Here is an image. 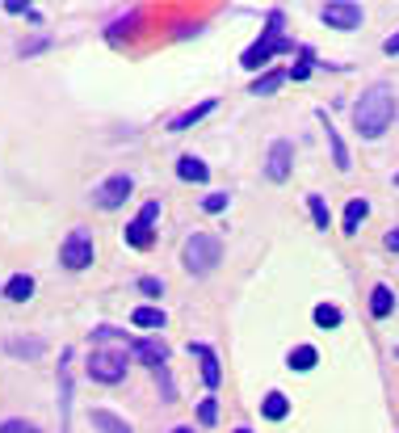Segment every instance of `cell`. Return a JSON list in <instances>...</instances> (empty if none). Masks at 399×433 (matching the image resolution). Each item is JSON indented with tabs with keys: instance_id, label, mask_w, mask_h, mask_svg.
Masks as SVG:
<instances>
[{
	"instance_id": "6da1fadb",
	"label": "cell",
	"mask_w": 399,
	"mask_h": 433,
	"mask_svg": "<svg viewBox=\"0 0 399 433\" xmlns=\"http://www.w3.org/2000/svg\"><path fill=\"white\" fill-rule=\"evenodd\" d=\"M391 118H395V101H391L387 89H370V93H361V101L353 105L357 135H366V139H378V135L391 127Z\"/></svg>"
},
{
	"instance_id": "7a4b0ae2",
	"label": "cell",
	"mask_w": 399,
	"mask_h": 433,
	"mask_svg": "<svg viewBox=\"0 0 399 433\" xmlns=\"http://www.w3.org/2000/svg\"><path fill=\"white\" fill-rule=\"evenodd\" d=\"M290 50H294V43L282 34V9H273V13H269V21H265V34L244 50V59H240V63H244L248 72H257V68H265L273 55H290Z\"/></svg>"
},
{
	"instance_id": "3957f363",
	"label": "cell",
	"mask_w": 399,
	"mask_h": 433,
	"mask_svg": "<svg viewBox=\"0 0 399 433\" xmlns=\"http://www.w3.org/2000/svg\"><path fill=\"white\" fill-rule=\"evenodd\" d=\"M185 269L189 274H211L215 265L223 261V244L219 236H211V232H193L189 240H185Z\"/></svg>"
},
{
	"instance_id": "277c9868",
	"label": "cell",
	"mask_w": 399,
	"mask_h": 433,
	"mask_svg": "<svg viewBox=\"0 0 399 433\" xmlns=\"http://www.w3.org/2000/svg\"><path fill=\"white\" fill-rule=\"evenodd\" d=\"M89 379L92 383H122L127 379V358L122 353H110V349H92V358H89Z\"/></svg>"
},
{
	"instance_id": "5b68a950",
	"label": "cell",
	"mask_w": 399,
	"mask_h": 433,
	"mask_svg": "<svg viewBox=\"0 0 399 433\" xmlns=\"http://www.w3.org/2000/svg\"><path fill=\"white\" fill-rule=\"evenodd\" d=\"M160 219V202L151 198V202H143V210L134 215L131 223L122 228V240L131 244V248H151V240H156V232H151V223Z\"/></svg>"
},
{
	"instance_id": "8992f818",
	"label": "cell",
	"mask_w": 399,
	"mask_h": 433,
	"mask_svg": "<svg viewBox=\"0 0 399 433\" xmlns=\"http://www.w3.org/2000/svg\"><path fill=\"white\" fill-rule=\"evenodd\" d=\"M59 261L68 265V269H85L92 265V236L85 228H76V232H68V240L59 248Z\"/></svg>"
},
{
	"instance_id": "52a82bcc",
	"label": "cell",
	"mask_w": 399,
	"mask_h": 433,
	"mask_svg": "<svg viewBox=\"0 0 399 433\" xmlns=\"http://www.w3.org/2000/svg\"><path fill=\"white\" fill-rule=\"evenodd\" d=\"M131 190H134V181L127 173H118V177H110V181H101V186L92 190V202H97L101 210H118V206L131 198Z\"/></svg>"
},
{
	"instance_id": "ba28073f",
	"label": "cell",
	"mask_w": 399,
	"mask_h": 433,
	"mask_svg": "<svg viewBox=\"0 0 399 433\" xmlns=\"http://www.w3.org/2000/svg\"><path fill=\"white\" fill-rule=\"evenodd\" d=\"M319 17H324V26L357 30V26H361V4H353V0H332V4L319 9Z\"/></svg>"
},
{
	"instance_id": "9c48e42d",
	"label": "cell",
	"mask_w": 399,
	"mask_h": 433,
	"mask_svg": "<svg viewBox=\"0 0 399 433\" xmlns=\"http://www.w3.org/2000/svg\"><path fill=\"white\" fill-rule=\"evenodd\" d=\"M290 156H294V144H290V139H277V144L269 147V164H265L269 181H286V177H290Z\"/></svg>"
},
{
	"instance_id": "30bf717a",
	"label": "cell",
	"mask_w": 399,
	"mask_h": 433,
	"mask_svg": "<svg viewBox=\"0 0 399 433\" xmlns=\"http://www.w3.org/2000/svg\"><path fill=\"white\" fill-rule=\"evenodd\" d=\"M131 353L139 362H147V366H156V370H164V362H169V345L160 337H143V341H131Z\"/></svg>"
},
{
	"instance_id": "8fae6325",
	"label": "cell",
	"mask_w": 399,
	"mask_h": 433,
	"mask_svg": "<svg viewBox=\"0 0 399 433\" xmlns=\"http://www.w3.org/2000/svg\"><path fill=\"white\" fill-rule=\"evenodd\" d=\"M189 353L202 362V379H206V387H219V379H223V370H219V358H215V349L211 345H189Z\"/></svg>"
},
{
	"instance_id": "7c38bea8",
	"label": "cell",
	"mask_w": 399,
	"mask_h": 433,
	"mask_svg": "<svg viewBox=\"0 0 399 433\" xmlns=\"http://www.w3.org/2000/svg\"><path fill=\"white\" fill-rule=\"evenodd\" d=\"M89 421H92V429H101V433H134L131 421H122V417L110 412V408H92Z\"/></svg>"
},
{
	"instance_id": "4fadbf2b",
	"label": "cell",
	"mask_w": 399,
	"mask_h": 433,
	"mask_svg": "<svg viewBox=\"0 0 399 433\" xmlns=\"http://www.w3.org/2000/svg\"><path fill=\"white\" fill-rule=\"evenodd\" d=\"M4 349H9L13 358H43L46 341L43 337H9V341H4Z\"/></svg>"
},
{
	"instance_id": "5bb4252c",
	"label": "cell",
	"mask_w": 399,
	"mask_h": 433,
	"mask_svg": "<svg viewBox=\"0 0 399 433\" xmlns=\"http://www.w3.org/2000/svg\"><path fill=\"white\" fill-rule=\"evenodd\" d=\"M30 294H34V278H30V274H13V278L4 282V299H9V303H26Z\"/></svg>"
},
{
	"instance_id": "9a60e30c",
	"label": "cell",
	"mask_w": 399,
	"mask_h": 433,
	"mask_svg": "<svg viewBox=\"0 0 399 433\" xmlns=\"http://www.w3.org/2000/svg\"><path fill=\"white\" fill-rule=\"evenodd\" d=\"M211 109H215V101H202V105H193V109H185V114H177V118L169 122V131H189V127H193V122H202V118H206Z\"/></svg>"
},
{
	"instance_id": "2e32d148",
	"label": "cell",
	"mask_w": 399,
	"mask_h": 433,
	"mask_svg": "<svg viewBox=\"0 0 399 433\" xmlns=\"http://www.w3.org/2000/svg\"><path fill=\"white\" fill-rule=\"evenodd\" d=\"M177 177H181V181H206V177H211V169H206L198 156H181V160H177Z\"/></svg>"
},
{
	"instance_id": "e0dca14e",
	"label": "cell",
	"mask_w": 399,
	"mask_h": 433,
	"mask_svg": "<svg viewBox=\"0 0 399 433\" xmlns=\"http://www.w3.org/2000/svg\"><path fill=\"white\" fill-rule=\"evenodd\" d=\"M261 412H265V421H286V412H290V400H286L282 391H269L265 404H261Z\"/></svg>"
},
{
	"instance_id": "ac0fdd59",
	"label": "cell",
	"mask_w": 399,
	"mask_h": 433,
	"mask_svg": "<svg viewBox=\"0 0 399 433\" xmlns=\"http://www.w3.org/2000/svg\"><path fill=\"white\" fill-rule=\"evenodd\" d=\"M131 324L134 328H164V311H160V307H134Z\"/></svg>"
},
{
	"instance_id": "d6986e66",
	"label": "cell",
	"mask_w": 399,
	"mask_h": 433,
	"mask_svg": "<svg viewBox=\"0 0 399 433\" xmlns=\"http://www.w3.org/2000/svg\"><path fill=\"white\" fill-rule=\"evenodd\" d=\"M391 307H395V294H391V287H374L370 290V311L383 320V316H391Z\"/></svg>"
},
{
	"instance_id": "ffe728a7",
	"label": "cell",
	"mask_w": 399,
	"mask_h": 433,
	"mask_svg": "<svg viewBox=\"0 0 399 433\" xmlns=\"http://www.w3.org/2000/svg\"><path fill=\"white\" fill-rule=\"evenodd\" d=\"M366 215H370V202H366V198H349V206H345V232H349V236L357 232V223H361Z\"/></svg>"
},
{
	"instance_id": "44dd1931",
	"label": "cell",
	"mask_w": 399,
	"mask_h": 433,
	"mask_svg": "<svg viewBox=\"0 0 399 433\" xmlns=\"http://www.w3.org/2000/svg\"><path fill=\"white\" fill-rule=\"evenodd\" d=\"M315 362H319V353H315L311 345H299V349H290V362H286V366H290V370H311Z\"/></svg>"
},
{
	"instance_id": "7402d4cb",
	"label": "cell",
	"mask_w": 399,
	"mask_h": 433,
	"mask_svg": "<svg viewBox=\"0 0 399 433\" xmlns=\"http://www.w3.org/2000/svg\"><path fill=\"white\" fill-rule=\"evenodd\" d=\"M315 324H319V328H336V324H341V307L319 303V307H315Z\"/></svg>"
},
{
	"instance_id": "603a6c76",
	"label": "cell",
	"mask_w": 399,
	"mask_h": 433,
	"mask_svg": "<svg viewBox=\"0 0 399 433\" xmlns=\"http://www.w3.org/2000/svg\"><path fill=\"white\" fill-rule=\"evenodd\" d=\"M282 80H286V72H265V76H257L252 93H257V97H269L273 89H277V85H282Z\"/></svg>"
},
{
	"instance_id": "cb8c5ba5",
	"label": "cell",
	"mask_w": 399,
	"mask_h": 433,
	"mask_svg": "<svg viewBox=\"0 0 399 433\" xmlns=\"http://www.w3.org/2000/svg\"><path fill=\"white\" fill-rule=\"evenodd\" d=\"M328 144H332V156H336V169L345 173V169H349V151H345V144H341V135H336L332 122H328Z\"/></svg>"
},
{
	"instance_id": "d4e9b609",
	"label": "cell",
	"mask_w": 399,
	"mask_h": 433,
	"mask_svg": "<svg viewBox=\"0 0 399 433\" xmlns=\"http://www.w3.org/2000/svg\"><path fill=\"white\" fill-rule=\"evenodd\" d=\"M307 206H311V219H315V228H328V219H332V215H328V202H324L319 193H311Z\"/></svg>"
},
{
	"instance_id": "484cf974",
	"label": "cell",
	"mask_w": 399,
	"mask_h": 433,
	"mask_svg": "<svg viewBox=\"0 0 399 433\" xmlns=\"http://www.w3.org/2000/svg\"><path fill=\"white\" fill-rule=\"evenodd\" d=\"M198 421H202V425H215V421H219V404H215V400H202Z\"/></svg>"
},
{
	"instance_id": "4316f807",
	"label": "cell",
	"mask_w": 399,
	"mask_h": 433,
	"mask_svg": "<svg viewBox=\"0 0 399 433\" xmlns=\"http://www.w3.org/2000/svg\"><path fill=\"white\" fill-rule=\"evenodd\" d=\"M0 433H43V429H38V425H30V421H4Z\"/></svg>"
},
{
	"instance_id": "83f0119b",
	"label": "cell",
	"mask_w": 399,
	"mask_h": 433,
	"mask_svg": "<svg viewBox=\"0 0 399 433\" xmlns=\"http://www.w3.org/2000/svg\"><path fill=\"white\" fill-rule=\"evenodd\" d=\"M139 290H143V294H156V299H160V294H164V282H160V278H139Z\"/></svg>"
},
{
	"instance_id": "f1b7e54d",
	"label": "cell",
	"mask_w": 399,
	"mask_h": 433,
	"mask_svg": "<svg viewBox=\"0 0 399 433\" xmlns=\"http://www.w3.org/2000/svg\"><path fill=\"white\" fill-rule=\"evenodd\" d=\"M202 206L215 215V210H227V193H211V198H202Z\"/></svg>"
},
{
	"instance_id": "f546056e",
	"label": "cell",
	"mask_w": 399,
	"mask_h": 433,
	"mask_svg": "<svg viewBox=\"0 0 399 433\" xmlns=\"http://www.w3.org/2000/svg\"><path fill=\"white\" fill-rule=\"evenodd\" d=\"M383 50H387V55H399V30L387 38V43H383Z\"/></svg>"
},
{
	"instance_id": "4dcf8cb0",
	"label": "cell",
	"mask_w": 399,
	"mask_h": 433,
	"mask_svg": "<svg viewBox=\"0 0 399 433\" xmlns=\"http://www.w3.org/2000/svg\"><path fill=\"white\" fill-rule=\"evenodd\" d=\"M383 244H387L391 252H399V228H395V232H387V240H383Z\"/></svg>"
},
{
	"instance_id": "1f68e13d",
	"label": "cell",
	"mask_w": 399,
	"mask_h": 433,
	"mask_svg": "<svg viewBox=\"0 0 399 433\" xmlns=\"http://www.w3.org/2000/svg\"><path fill=\"white\" fill-rule=\"evenodd\" d=\"M173 433H193V429H185V425H177V429H173Z\"/></svg>"
},
{
	"instance_id": "d6a6232c",
	"label": "cell",
	"mask_w": 399,
	"mask_h": 433,
	"mask_svg": "<svg viewBox=\"0 0 399 433\" xmlns=\"http://www.w3.org/2000/svg\"><path fill=\"white\" fill-rule=\"evenodd\" d=\"M235 433H252V429H235Z\"/></svg>"
},
{
	"instance_id": "836d02e7",
	"label": "cell",
	"mask_w": 399,
	"mask_h": 433,
	"mask_svg": "<svg viewBox=\"0 0 399 433\" xmlns=\"http://www.w3.org/2000/svg\"><path fill=\"white\" fill-rule=\"evenodd\" d=\"M395 186H399V173H395Z\"/></svg>"
},
{
	"instance_id": "e575fe53",
	"label": "cell",
	"mask_w": 399,
	"mask_h": 433,
	"mask_svg": "<svg viewBox=\"0 0 399 433\" xmlns=\"http://www.w3.org/2000/svg\"><path fill=\"white\" fill-rule=\"evenodd\" d=\"M395 358H399V349H395Z\"/></svg>"
}]
</instances>
